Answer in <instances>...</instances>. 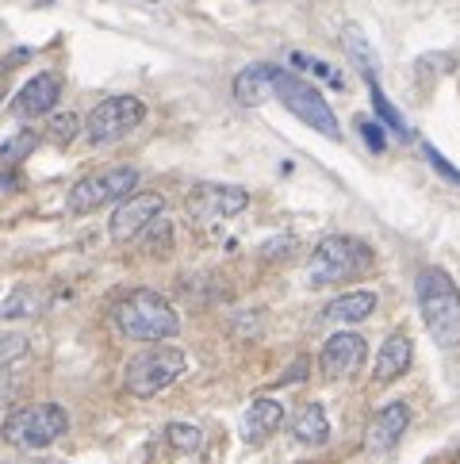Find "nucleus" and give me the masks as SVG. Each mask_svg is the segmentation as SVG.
<instances>
[{"mask_svg":"<svg viewBox=\"0 0 460 464\" xmlns=\"http://www.w3.org/2000/svg\"><path fill=\"white\" fill-rule=\"evenodd\" d=\"M418 311L426 323V334L434 338L441 350H456L460 345V288L456 280L441 269V265H426L415 276Z\"/></svg>","mask_w":460,"mask_h":464,"instance_id":"f257e3e1","label":"nucleus"},{"mask_svg":"<svg viewBox=\"0 0 460 464\" xmlns=\"http://www.w3.org/2000/svg\"><path fill=\"white\" fill-rule=\"evenodd\" d=\"M111 323L130 342H169L177 338L180 319L173 304L154 288H130L111 307Z\"/></svg>","mask_w":460,"mask_h":464,"instance_id":"f03ea898","label":"nucleus"},{"mask_svg":"<svg viewBox=\"0 0 460 464\" xmlns=\"http://www.w3.org/2000/svg\"><path fill=\"white\" fill-rule=\"evenodd\" d=\"M372 269V246L353 235H326L303 265L307 288H334Z\"/></svg>","mask_w":460,"mask_h":464,"instance_id":"7ed1b4c3","label":"nucleus"},{"mask_svg":"<svg viewBox=\"0 0 460 464\" xmlns=\"http://www.w3.org/2000/svg\"><path fill=\"white\" fill-rule=\"evenodd\" d=\"M188 369L185 361V350L180 345H169V342H154L150 350H139L135 357L127 361L123 369V388L139 400H150V395L166 392L173 380H180Z\"/></svg>","mask_w":460,"mask_h":464,"instance_id":"20e7f679","label":"nucleus"},{"mask_svg":"<svg viewBox=\"0 0 460 464\" xmlns=\"http://www.w3.org/2000/svg\"><path fill=\"white\" fill-rule=\"evenodd\" d=\"M273 96H276V101H281L300 123H307L311 130H319V135L334 139V142L341 139V127H338L334 108L326 104V96H322L315 85H311V81H303L300 73H288V70H281V65H276Z\"/></svg>","mask_w":460,"mask_h":464,"instance_id":"39448f33","label":"nucleus"},{"mask_svg":"<svg viewBox=\"0 0 460 464\" xmlns=\"http://www.w3.org/2000/svg\"><path fill=\"white\" fill-rule=\"evenodd\" d=\"M65 430H70V414L62 403H31L8 414L5 426H0V438L15 450H46Z\"/></svg>","mask_w":460,"mask_h":464,"instance_id":"423d86ee","label":"nucleus"},{"mask_svg":"<svg viewBox=\"0 0 460 464\" xmlns=\"http://www.w3.org/2000/svg\"><path fill=\"white\" fill-rule=\"evenodd\" d=\"M135 188H139V169L135 165H108V169H101V173L81 177L77 185L70 188L65 208H70L73 215H92V211H101L108 204H123Z\"/></svg>","mask_w":460,"mask_h":464,"instance_id":"0eeeda50","label":"nucleus"},{"mask_svg":"<svg viewBox=\"0 0 460 464\" xmlns=\"http://www.w3.org/2000/svg\"><path fill=\"white\" fill-rule=\"evenodd\" d=\"M142 120H146V104L139 96H108V101H101L85 115V130L81 135H85L89 146H111L127 139Z\"/></svg>","mask_w":460,"mask_h":464,"instance_id":"6e6552de","label":"nucleus"},{"mask_svg":"<svg viewBox=\"0 0 460 464\" xmlns=\"http://www.w3.org/2000/svg\"><path fill=\"white\" fill-rule=\"evenodd\" d=\"M245 208H250V192L238 185H223V180H207V185H196L188 192V215L204 227L235 219Z\"/></svg>","mask_w":460,"mask_h":464,"instance_id":"1a4fd4ad","label":"nucleus"},{"mask_svg":"<svg viewBox=\"0 0 460 464\" xmlns=\"http://www.w3.org/2000/svg\"><path fill=\"white\" fill-rule=\"evenodd\" d=\"M166 208V196L161 192H130L123 204H115L111 219H108V238L111 242H130L139 238L142 230H150L154 219Z\"/></svg>","mask_w":460,"mask_h":464,"instance_id":"9d476101","label":"nucleus"},{"mask_svg":"<svg viewBox=\"0 0 460 464\" xmlns=\"http://www.w3.org/2000/svg\"><path fill=\"white\" fill-rule=\"evenodd\" d=\"M365 353L369 345L360 334H350V330H341V334H331L322 342V353H319V369L326 380H350L360 364H365Z\"/></svg>","mask_w":460,"mask_h":464,"instance_id":"9b49d317","label":"nucleus"},{"mask_svg":"<svg viewBox=\"0 0 460 464\" xmlns=\"http://www.w3.org/2000/svg\"><path fill=\"white\" fill-rule=\"evenodd\" d=\"M62 101V77L58 73H35L31 81H24V89L12 96V115L15 120H39V115L54 111V104Z\"/></svg>","mask_w":460,"mask_h":464,"instance_id":"f8f14e48","label":"nucleus"},{"mask_svg":"<svg viewBox=\"0 0 460 464\" xmlns=\"http://www.w3.org/2000/svg\"><path fill=\"white\" fill-rule=\"evenodd\" d=\"M407 426H410V407L403 400L396 403H384L380 411L372 414V422H369V453H388V450H396V445L403 441L407 434Z\"/></svg>","mask_w":460,"mask_h":464,"instance_id":"ddd939ff","label":"nucleus"},{"mask_svg":"<svg viewBox=\"0 0 460 464\" xmlns=\"http://www.w3.org/2000/svg\"><path fill=\"white\" fill-rule=\"evenodd\" d=\"M284 422V407L269 400V395H257V400L242 411V438L250 445H261L269 434H276Z\"/></svg>","mask_w":460,"mask_h":464,"instance_id":"4468645a","label":"nucleus"},{"mask_svg":"<svg viewBox=\"0 0 460 464\" xmlns=\"http://www.w3.org/2000/svg\"><path fill=\"white\" fill-rule=\"evenodd\" d=\"M410 361H415V345H410V338L407 334H391L380 345V353H376L372 380L376 384H391V380H399L410 369Z\"/></svg>","mask_w":460,"mask_h":464,"instance_id":"2eb2a0df","label":"nucleus"},{"mask_svg":"<svg viewBox=\"0 0 460 464\" xmlns=\"http://www.w3.org/2000/svg\"><path fill=\"white\" fill-rule=\"evenodd\" d=\"M273 81H276V65H265V62H254L235 77V101L245 104V108H257L269 101L273 92Z\"/></svg>","mask_w":460,"mask_h":464,"instance_id":"dca6fc26","label":"nucleus"},{"mask_svg":"<svg viewBox=\"0 0 460 464\" xmlns=\"http://www.w3.org/2000/svg\"><path fill=\"white\" fill-rule=\"evenodd\" d=\"M372 311H376V292H345V295H338V300H331L322 307V319L350 326V323L369 319Z\"/></svg>","mask_w":460,"mask_h":464,"instance_id":"f3484780","label":"nucleus"},{"mask_svg":"<svg viewBox=\"0 0 460 464\" xmlns=\"http://www.w3.org/2000/svg\"><path fill=\"white\" fill-rule=\"evenodd\" d=\"M292 438L300 445H326V441H331V419H326L322 403H307V407L295 411Z\"/></svg>","mask_w":460,"mask_h":464,"instance_id":"a211bd4d","label":"nucleus"},{"mask_svg":"<svg viewBox=\"0 0 460 464\" xmlns=\"http://www.w3.org/2000/svg\"><path fill=\"white\" fill-rule=\"evenodd\" d=\"M341 46L350 51V62L357 65L360 73H365V81H376V58H372V46L365 43V35H360L357 27H345V31H341Z\"/></svg>","mask_w":460,"mask_h":464,"instance_id":"6ab92c4d","label":"nucleus"},{"mask_svg":"<svg viewBox=\"0 0 460 464\" xmlns=\"http://www.w3.org/2000/svg\"><path fill=\"white\" fill-rule=\"evenodd\" d=\"M166 438H169V445L177 453H200V445H204L200 426H188V422H169Z\"/></svg>","mask_w":460,"mask_h":464,"instance_id":"aec40b11","label":"nucleus"},{"mask_svg":"<svg viewBox=\"0 0 460 464\" xmlns=\"http://www.w3.org/2000/svg\"><path fill=\"white\" fill-rule=\"evenodd\" d=\"M20 361H27V338L24 334H0V372H12Z\"/></svg>","mask_w":460,"mask_h":464,"instance_id":"412c9836","label":"nucleus"},{"mask_svg":"<svg viewBox=\"0 0 460 464\" xmlns=\"http://www.w3.org/2000/svg\"><path fill=\"white\" fill-rule=\"evenodd\" d=\"M292 65H295V70H307V73H315V77H322V81H331L334 89H345L341 73L334 70L331 62H319V58H311V54H300V51H295V54H292Z\"/></svg>","mask_w":460,"mask_h":464,"instance_id":"4be33fe9","label":"nucleus"},{"mask_svg":"<svg viewBox=\"0 0 460 464\" xmlns=\"http://www.w3.org/2000/svg\"><path fill=\"white\" fill-rule=\"evenodd\" d=\"M39 146V135L35 130H20V135H12L5 146H0V158H5V165H15L20 158H27L31 150Z\"/></svg>","mask_w":460,"mask_h":464,"instance_id":"5701e85b","label":"nucleus"},{"mask_svg":"<svg viewBox=\"0 0 460 464\" xmlns=\"http://www.w3.org/2000/svg\"><path fill=\"white\" fill-rule=\"evenodd\" d=\"M46 135H51L58 146H70L81 135V120H77L73 111H58L54 120H51V130H46Z\"/></svg>","mask_w":460,"mask_h":464,"instance_id":"b1692460","label":"nucleus"},{"mask_svg":"<svg viewBox=\"0 0 460 464\" xmlns=\"http://www.w3.org/2000/svg\"><path fill=\"white\" fill-rule=\"evenodd\" d=\"M369 89H372V104H376V115H380V120L396 130V135H407V123L399 120V111L388 104V96L380 92V85H376V81H369Z\"/></svg>","mask_w":460,"mask_h":464,"instance_id":"393cba45","label":"nucleus"},{"mask_svg":"<svg viewBox=\"0 0 460 464\" xmlns=\"http://www.w3.org/2000/svg\"><path fill=\"white\" fill-rule=\"evenodd\" d=\"M357 130H360V135H365L369 150L380 154L384 146H388V139H384V127H380V123H372V120H357Z\"/></svg>","mask_w":460,"mask_h":464,"instance_id":"a878e982","label":"nucleus"},{"mask_svg":"<svg viewBox=\"0 0 460 464\" xmlns=\"http://www.w3.org/2000/svg\"><path fill=\"white\" fill-rule=\"evenodd\" d=\"M426 158H430V161H434V169H437L441 177H449V180H456V185H460V169H453V165H449L446 158H441V154L434 150V146H426Z\"/></svg>","mask_w":460,"mask_h":464,"instance_id":"bb28decb","label":"nucleus"},{"mask_svg":"<svg viewBox=\"0 0 460 464\" xmlns=\"http://www.w3.org/2000/svg\"><path fill=\"white\" fill-rule=\"evenodd\" d=\"M295 376H300V380L307 376V357H295V361H292V369H288L281 380H276V384H295Z\"/></svg>","mask_w":460,"mask_h":464,"instance_id":"cd10ccee","label":"nucleus"},{"mask_svg":"<svg viewBox=\"0 0 460 464\" xmlns=\"http://www.w3.org/2000/svg\"><path fill=\"white\" fill-rule=\"evenodd\" d=\"M292 246H295L292 238H276V242H265V250H261V254H265V257H273V261H276V254H288Z\"/></svg>","mask_w":460,"mask_h":464,"instance_id":"c85d7f7f","label":"nucleus"},{"mask_svg":"<svg viewBox=\"0 0 460 464\" xmlns=\"http://www.w3.org/2000/svg\"><path fill=\"white\" fill-rule=\"evenodd\" d=\"M15 188H20V177H15V173L0 177V192H15Z\"/></svg>","mask_w":460,"mask_h":464,"instance_id":"c756f323","label":"nucleus"},{"mask_svg":"<svg viewBox=\"0 0 460 464\" xmlns=\"http://www.w3.org/2000/svg\"><path fill=\"white\" fill-rule=\"evenodd\" d=\"M5 464H65V460H5Z\"/></svg>","mask_w":460,"mask_h":464,"instance_id":"7c9ffc66","label":"nucleus"}]
</instances>
